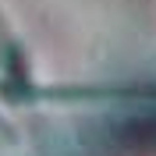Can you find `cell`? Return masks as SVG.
Masks as SVG:
<instances>
[{
    "label": "cell",
    "instance_id": "cell-1",
    "mask_svg": "<svg viewBox=\"0 0 156 156\" xmlns=\"http://www.w3.org/2000/svg\"><path fill=\"white\" fill-rule=\"evenodd\" d=\"M14 149H21V131L0 114V153H14Z\"/></svg>",
    "mask_w": 156,
    "mask_h": 156
}]
</instances>
